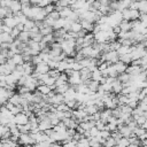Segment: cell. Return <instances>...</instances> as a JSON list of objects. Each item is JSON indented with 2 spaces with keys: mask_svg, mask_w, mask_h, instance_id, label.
Returning <instances> with one entry per match:
<instances>
[{
  "mask_svg": "<svg viewBox=\"0 0 147 147\" xmlns=\"http://www.w3.org/2000/svg\"><path fill=\"white\" fill-rule=\"evenodd\" d=\"M36 140L30 136V133H21L18 138V145H36Z\"/></svg>",
  "mask_w": 147,
  "mask_h": 147,
  "instance_id": "obj_1",
  "label": "cell"
},
{
  "mask_svg": "<svg viewBox=\"0 0 147 147\" xmlns=\"http://www.w3.org/2000/svg\"><path fill=\"white\" fill-rule=\"evenodd\" d=\"M68 83H69L70 85H72V86H75V85H78V84L83 83V79H82V76H80V71L74 70V72L69 76Z\"/></svg>",
  "mask_w": 147,
  "mask_h": 147,
  "instance_id": "obj_2",
  "label": "cell"
},
{
  "mask_svg": "<svg viewBox=\"0 0 147 147\" xmlns=\"http://www.w3.org/2000/svg\"><path fill=\"white\" fill-rule=\"evenodd\" d=\"M26 87H29V90L32 92V91H36L38 85H39V80L34 77H32L31 75H29L26 77V80H25V84H24Z\"/></svg>",
  "mask_w": 147,
  "mask_h": 147,
  "instance_id": "obj_3",
  "label": "cell"
},
{
  "mask_svg": "<svg viewBox=\"0 0 147 147\" xmlns=\"http://www.w3.org/2000/svg\"><path fill=\"white\" fill-rule=\"evenodd\" d=\"M14 122H15L17 125L26 124V123H29V116H28L24 111H21V113H18L17 115H15V117H14Z\"/></svg>",
  "mask_w": 147,
  "mask_h": 147,
  "instance_id": "obj_4",
  "label": "cell"
},
{
  "mask_svg": "<svg viewBox=\"0 0 147 147\" xmlns=\"http://www.w3.org/2000/svg\"><path fill=\"white\" fill-rule=\"evenodd\" d=\"M118 130H119V132L122 133V136H123V137H126V138H129L130 136L133 134V130H132L127 124L119 125V126H118Z\"/></svg>",
  "mask_w": 147,
  "mask_h": 147,
  "instance_id": "obj_5",
  "label": "cell"
},
{
  "mask_svg": "<svg viewBox=\"0 0 147 147\" xmlns=\"http://www.w3.org/2000/svg\"><path fill=\"white\" fill-rule=\"evenodd\" d=\"M49 65H48V63L47 62H45V61H41L40 63H38V64H36V70L38 71V72H40V74H47L48 71H49Z\"/></svg>",
  "mask_w": 147,
  "mask_h": 147,
  "instance_id": "obj_6",
  "label": "cell"
},
{
  "mask_svg": "<svg viewBox=\"0 0 147 147\" xmlns=\"http://www.w3.org/2000/svg\"><path fill=\"white\" fill-rule=\"evenodd\" d=\"M95 36V41L98 42H107L108 41V34H107V31H99L96 33H94Z\"/></svg>",
  "mask_w": 147,
  "mask_h": 147,
  "instance_id": "obj_7",
  "label": "cell"
},
{
  "mask_svg": "<svg viewBox=\"0 0 147 147\" xmlns=\"http://www.w3.org/2000/svg\"><path fill=\"white\" fill-rule=\"evenodd\" d=\"M51 127H53V125H52V123H51V118H49L48 116L39 122V129H40V131H45V130L51 129Z\"/></svg>",
  "mask_w": 147,
  "mask_h": 147,
  "instance_id": "obj_8",
  "label": "cell"
},
{
  "mask_svg": "<svg viewBox=\"0 0 147 147\" xmlns=\"http://www.w3.org/2000/svg\"><path fill=\"white\" fill-rule=\"evenodd\" d=\"M2 23H5L6 25H8L10 28H15L18 24V22H17L15 16H7V17L2 18Z\"/></svg>",
  "mask_w": 147,
  "mask_h": 147,
  "instance_id": "obj_9",
  "label": "cell"
},
{
  "mask_svg": "<svg viewBox=\"0 0 147 147\" xmlns=\"http://www.w3.org/2000/svg\"><path fill=\"white\" fill-rule=\"evenodd\" d=\"M113 92L114 93H116V94H119L121 92H122V90H123V83L118 79V78H116L114 82H113Z\"/></svg>",
  "mask_w": 147,
  "mask_h": 147,
  "instance_id": "obj_10",
  "label": "cell"
},
{
  "mask_svg": "<svg viewBox=\"0 0 147 147\" xmlns=\"http://www.w3.org/2000/svg\"><path fill=\"white\" fill-rule=\"evenodd\" d=\"M76 94H77V91L75 88V86H70L69 90L64 93V99L65 100H72V99H76Z\"/></svg>",
  "mask_w": 147,
  "mask_h": 147,
  "instance_id": "obj_11",
  "label": "cell"
},
{
  "mask_svg": "<svg viewBox=\"0 0 147 147\" xmlns=\"http://www.w3.org/2000/svg\"><path fill=\"white\" fill-rule=\"evenodd\" d=\"M83 29H85L87 32H93V29H94V23L90 22V21H86V20H79Z\"/></svg>",
  "mask_w": 147,
  "mask_h": 147,
  "instance_id": "obj_12",
  "label": "cell"
},
{
  "mask_svg": "<svg viewBox=\"0 0 147 147\" xmlns=\"http://www.w3.org/2000/svg\"><path fill=\"white\" fill-rule=\"evenodd\" d=\"M14 38L9 32H1L0 33V42H13Z\"/></svg>",
  "mask_w": 147,
  "mask_h": 147,
  "instance_id": "obj_13",
  "label": "cell"
},
{
  "mask_svg": "<svg viewBox=\"0 0 147 147\" xmlns=\"http://www.w3.org/2000/svg\"><path fill=\"white\" fill-rule=\"evenodd\" d=\"M114 65H115V68H116V70H117L118 74L125 72L126 69H127V64L124 63V62H122V61H117L116 63H114Z\"/></svg>",
  "mask_w": 147,
  "mask_h": 147,
  "instance_id": "obj_14",
  "label": "cell"
},
{
  "mask_svg": "<svg viewBox=\"0 0 147 147\" xmlns=\"http://www.w3.org/2000/svg\"><path fill=\"white\" fill-rule=\"evenodd\" d=\"M65 23H67V18L60 17V18H57V20L55 21V23H54V25H53V29H54V30H59V29H62V28H64Z\"/></svg>",
  "mask_w": 147,
  "mask_h": 147,
  "instance_id": "obj_15",
  "label": "cell"
},
{
  "mask_svg": "<svg viewBox=\"0 0 147 147\" xmlns=\"http://www.w3.org/2000/svg\"><path fill=\"white\" fill-rule=\"evenodd\" d=\"M9 8L13 11H18L22 10V2L20 0H11V3L9 5Z\"/></svg>",
  "mask_w": 147,
  "mask_h": 147,
  "instance_id": "obj_16",
  "label": "cell"
},
{
  "mask_svg": "<svg viewBox=\"0 0 147 147\" xmlns=\"http://www.w3.org/2000/svg\"><path fill=\"white\" fill-rule=\"evenodd\" d=\"M88 87H90V90H91L92 94H94L95 92H98V90H99V87H100V82L91 79V82L88 83Z\"/></svg>",
  "mask_w": 147,
  "mask_h": 147,
  "instance_id": "obj_17",
  "label": "cell"
},
{
  "mask_svg": "<svg viewBox=\"0 0 147 147\" xmlns=\"http://www.w3.org/2000/svg\"><path fill=\"white\" fill-rule=\"evenodd\" d=\"M11 60L14 61V63H15L16 65L24 63V59H23V54H22V53H16V54H14V56L11 57Z\"/></svg>",
  "mask_w": 147,
  "mask_h": 147,
  "instance_id": "obj_18",
  "label": "cell"
},
{
  "mask_svg": "<svg viewBox=\"0 0 147 147\" xmlns=\"http://www.w3.org/2000/svg\"><path fill=\"white\" fill-rule=\"evenodd\" d=\"M18 39L21 40V41H23V42H26L28 44V41L31 39L30 38V32L29 31H21L20 32V36H18Z\"/></svg>",
  "mask_w": 147,
  "mask_h": 147,
  "instance_id": "obj_19",
  "label": "cell"
},
{
  "mask_svg": "<svg viewBox=\"0 0 147 147\" xmlns=\"http://www.w3.org/2000/svg\"><path fill=\"white\" fill-rule=\"evenodd\" d=\"M119 25H121V29H122L123 31H130V30H132V24H131V21L123 20V21L119 23Z\"/></svg>",
  "mask_w": 147,
  "mask_h": 147,
  "instance_id": "obj_20",
  "label": "cell"
},
{
  "mask_svg": "<svg viewBox=\"0 0 147 147\" xmlns=\"http://www.w3.org/2000/svg\"><path fill=\"white\" fill-rule=\"evenodd\" d=\"M119 61H122V62H124L126 64H131V62H132V55H131V53H126V54L119 55Z\"/></svg>",
  "mask_w": 147,
  "mask_h": 147,
  "instance_id": "obj_21",
  "label": "cell"
},
{
  "mask_svg": "<svg viewBox=\"0 0 147 147\" xmlns=\"http://www.w3.org/2000/svg\"><path fill=\"white\" fill-rule=\"evenodd\" d=\"M71 85L67 82V83H64V84H62V85H60V86H56V88H55V91L57 92V93H62V94H64L68 90H69V87H70Z\"/></svg>",
  "mask_w": 147,
  "mask_h": 147,
  "instance_id": "obj_22",
  "label": "cell"
},
{
  "mask_svg": "<svg viewBox=\"0 0 147 147\" xmlns=\"http://www.w3.org/2000/svg\"><path fill=\"white\" fill-rule=\"evenodd\" d=\"M37 91H39V92L42 93V94H48V93L52 91V88H51V86H48V85H46V84H41V85H38Z\"/></svg>",
  "mask_w": 147,
  "mask_h": 147,
  "instance_id": "obj_23",
  "label": "cell"
},
{
  "mask_svg": "<svg viewBox=\"0 0 147 147\" xmlns=\"http://www.w3.org/2000/svg\"><path fill=\"white\" fill-rule=\"evenodd\" d=\"M72 8L70 7V6H68V7H64L61 11H60V15H61V17H63V18H67V17H69L70 16V14L72 13Z\"/></svg>",
  "mask_w": 147,
  "mask_h": 147,
  "instance_id": "obj_24",
  "label": "cell"
},
{
  "mask_svg": "<svg viewBox=\"0 0 147 147\" xmlns=\"http://www.w3.org/2000/svg\"><path fill=\"white\" fill-rule=\"evenodd\" d=\"M138 9L140 13L147 14V0H138Z\"/></svg>",
  "mask_w": 147,
  "mask_h": 147,
  "instance_id": "obj_25",
  "label": "cell"
},
{
  "mask_svg": "<svg viewBox=\"0 0 147 147\" xmlns=\"http://www.w3.org/2000/svg\"><path fill=\"white\" fill-rule=\"evenodd\" d=\"M85 110H86L87 114L93 115V114H95L96 111H99V108H98V106L94 103V105H87L86 108H85Z\"/></svg>",
  "mask_w": 147,
  "mask_h": 147,
  "instance_id": "obj_26",
  "label": "cell"
},
{
  "mask_svg": "<svg viewBox=\"0 0 147 147\" xmlns=\"http://www.w3.org/2000/svg\"><path fill=\"white\" fill-rule=\"evenodd\" d=\"M117 96H118V101H119V106H123V105H127L129 103V96L126 95V94H122V93H119V94H117Z\"/></svg>",
  "mask_w": 147,
  "mask_h": 147,
  "instance_id": "obj_27",
  "label": "cell"
},
{
  "mask_svg": "<svg viewBox=\"0 0 147 147\" xmlns=\"http://www.w3.org/2000/svg\"><path fill=\"white\" fill-rule=\"evenodd\" d=\"M36 25V21L34 20H32V18H29L25 23H24V30L25 31H30V30H32V28Z\"/></svg>",
  "mask_w": 147,
  "mask_h": 147,
  "instance_id": "obj_28",
  "label": "cell"
},
{
  "mask_svg": "<svg viewBox=\"0 0 147 147\" xmlns=\"http://www.w3.org/2000/svg\"><path fill=\"white\" fill-rule=\"evenodd\" d=\"M82 29H83V26H82L80 22H79V21H75V22H72V24H71L70 31H74V32H79Z\"/></svg>",
  "mask_w": 147,
  "mask_h": 147,
  "instance_id": "obj_29",
  "label": "cell"
},
{
  "mask_svg": "<svg viewBox=\"0 0 147 147\" xmlns=\"http://www.w3.org/2000/svg\"><path fill=\"white\" fill-rule=\"evenodd\" d=\"M21 100H22V96H21V94L18 93H15L13 96H10L9 98V101L11 102V103H14V105H21Z\"/></svg>",
  "mask_w": 147,
  "mask_h": 147,
  "instance_id": "obj_30",
  "label": "cell"
},
{
  "mask_svg": "<svg viewBox=\"0 0 147 147\" xmlns=\"http://www.w3.org/2000/svg\"><path fill=\"white\" fill-rule=\"evenodd\" d=\"M40 32L46 36V34H49V33H53V26L51 25H47V24H44L42 28H40Z\"/></svg>",
  "mask_w": 147,
  "mask_h": 147,
  "instance_id": "obj_31",
  "label": "cell"
},
{
  "mask_svg": "<svg viewBox=\"0 0 147 147\" xmlns=\"http://www.w3.org/2000/svg\"><path fill=\"white\" fill-rule=\"evenodd\" d=\"M102 77H103L102 71L99 70V69H96V70H94V71L92 72V79H93V80H98V82H100V79H101Z\"/></svg>",
  "mask_w": 147,
  "mask_h": 147,
  "instance_id": "obj_32",
  "label": "cell"
},
{
  "mask_svg": "<svg viewBox=\"0 0 147 147\" xmlns=\"http://www.w3.org/2000/svg\"><path fill=\"white\" fill-rule=\"evenodd\" d=\"M116 145L119 146V147H123V146H130V140H129V138H126V137H122L121 139L117 140V144H116Z\"/></svg>",
  "mask_w": 147,
  "mask_h": 147,
  "instance_id": "obj_33",
  "label": "cell"
},
{
  "mask_svg": "<svg viewBox=\"0 0 147 147\" xmlns=\"http://www.w3.org/2000/svg\"><path fill=\"white\" fill-rule=\"evenodd\" d=\"M130 11H131V21H134V20H139L141 13L139 9H132L130 8Z\"/></svg>",
  "mask_w": 147,
  "mask_h": 147,
  "instance_id": "obj_34",
  "label": "cell"
},
{
  "mask_svg": "<svg viewBox=\"0 0 147 147\" xmlns=\"http://www.w3.org/2000/svg\"><path fill=\"white\" fill-rule=\"evenodd\" d=\"M68 68H69V62H67L65 60H62V61L59 62V67H57V69H59L61 72L65 71Z\"/></svg>",
  "mask_w": 147,
  "mask_h": 147,
  "instance_id": "obj_35",
  "label": "cell"
},
{
  "mask_svg": "<svg viewBox=\"0 0 147 147\" xmlns=\"http://www.w3.org/2000/svg\"><path fill=\"white\" fill-rule=\"evenodd\" d=\"M117 53H118L119 55L126 54V53H131V46H124V45H122V46L117 49Z\"/></svg>",
  "mask_w": 147,
  "mask_h": 147,
  "instance_id": "obj_36",
  "label": "cell"
},
{
  "mask_svg": "<svg viewBox=\"0 0 147 147\" xmlns=\"http://www.w3.org/2000/svg\"><path fill=\"white\" fill-rule=\"evenodd\" d=\"M117 144V141H116V139L113 137V136H110L109 138H107L106 139V141H105V146H107V147H110V146H115Z\"/></svg>",
  "mask_w": 147,
  "mask_h": 147,
  "instance_id": "obj_37",
  "label": "cell"
},
{
  "mask_svg": "<svg viewBox=\"0 0 147 147\" xmlns=\"http://www.w3.org/2000/svg\"><path fill=\"white\" fill-rule=\"evenodd\" d=\"M48 75L51 76V77H53V78H55V79H57L59 77H60V75H61V71L56 68V69H49V71H48Z\"/></svg>",
  "mask_w": 147,
  "mask_h": 147,
  "instance_id": "obj_38",
  "label": "cell"
},
{
  "mask_svg": "<svg viewBox=\"0 0 147 147\" xmlns=\"http://www.w3.org/2000/svg\"><path fill=\"white\" fill-rule=\"evenodd\" d=\"M122 15H123V20L131 21V11H130V8L123 9V10H122Z\"/></svg>",
  "mask_w": 147,
  "mask_h": 147,
  "instance_id": "obj_39",
  "label": "cell"
},
{
  "mask_svg": "<svg viewBox=\"0 0 147 147\" xmlns=\"http://www.w3.org/2000/svg\"><path fill=\"white\" fill-rule=\"evenodd\" d=\"M133 132H134V134H136L137 137H140L141 134L146 133V129H145V127H142V126H140V125H138V126L133 130Z\"/></svg>",
  "mask_w": 147,
  "mask_h": 147,
  "instance_id": "obj_40",
  "label": "cell"
},
{
  "mask_svg": "<svg viewBox=\"0 0 147 147\" xmlns=\"http://www.w3.org/2000/svg\"><path fill=\"white\" fill-rule=\"evenodd\" d=\"M100 87L105 91V92H111L113 91V85L110 83H103V84H100Z\"/></svg>",
  "mask_w": 147,
  "mask_h": 147,
  "instance_id": "obj_41",
  "label": "cell"
},
{
  "mask_svg": "<svg viewBox=\"0 0 147 147\" xmlns=\"http://www.w3.org/2000/svg\"><path fill=\"white\" fill-rule=\"evenodd\" d=\"M136 121H137V123H138V125H142L145 122H146V119H147V117L145 116V115H140V116H134L133 117Z\"/></svg>",
  "mask_w": 147,
  "mask_h": 147,
  "instance_id": "obj_42",
  "label": "cell"
},
{
  "mask_svg": "<svg viewBox=\"0 0 147 147\" xmlns=\"http://www.w3.org/2000/svg\"><path fill=\"white\" fill-rule=\"evenodd\" d=\"M56 109H57V110H61V111H67V110H69V109H71V108H69L65 102H61V103H59V105L56 106Z\"/></svg>",
  "mask_w": 147,
  "mask_h": 147,
  "instance_id": "obj_43",
  "label": "cell"
},
{
  "mask_svg": "<svg viewBox=\"0 0 147 147\" xmlns=\"http://www.w3.org/2000/svg\"><path fill=\"white\" fill-rule=\"evenodd\" d=\"M106 129L113 132V131L118 130V125H117V124H115V123H107V124H106Z\"/></svg>",
  "mask_w": 147,
  "mask_h": 147,
  "instance_id": "obj_44",
  "label": "cell"
},
{
  "mask_svg": "<svg viewBox=\"0 0 147 147\" xmlns=\"http://www.w3.org/2000/svg\"><path fill=\"white\" fill-rule=\"evenodd\" d=\"M44 9L46 10L47 14H49V13H52L53 10H55V3H48Z\"/></svg>",
  "mask_w": 147,
  "mask_h": 147,
  "instance_id": "obj_45",
  "label": "cell"
},
{
  "mask_svg": "<svg viewBox=\"0 0 147 147\" xmlns=\"http://www.w3.org/2000/svg\"><path fill=\"white\" fill-rule=\"evenodd\" d=\"M42 61V59H41V56L38 54V55H33L32 56V60H31V62L33 63V64H38V63H40Z\"/></svg>",
  "mask_w": 147,
  "mask_h": 147,
  "instance_id": "obj_46",
  "label": "cell"
},
{
  "mask_svg": "<svg viewBox=\"0 0 147 147\" xmlns=\"http://www.w3.org/2000/svg\"><path fill=\"white\" fill-rule=\"evenodd\" d=\"M8 14V7H1L0 8V17L1 18H5Z\"/></svg>",
  "mask_w": 147,
  "mask_h": 147,
  "instance_id": "obj_47",
  "label": "cell"
},
{
  "mask_svg": "<svg viewBox=\"0 0 147 147\" xmlns=\"http://www.w3.org/2000/svg\"><path fill=\"white\" fill-rule=\"evenodd\" d=\"M20 30L15 26V28H13V30H11V32H10V34H11V37L14 38V39H16V38H18V36H20Z\"/></svg>",
  "mask_w": 147,
  "mask_h": 147,
  "instance_id": "obj_48",
  "label": "cell"
},
{
  "mask_svg": "<svg viewBox=\"0 0 147 147\" xmlns=\"http://www.w3.org/2000/svg\"><path fill=\"white\" fill-rule=\"evenodd\" d=\"M28 92H31V91H30L29 87H26L25 85L18 86V93H20V94H24V93H28Z\"/></svg>",
  "mask_w": 147,
  "mask_h": 147,
  "instance_id": "obj_49",
  "label": "cell"
},
{
  "mask_svg": "<svg viewBox=\"0 0 147 147\" xmlns=\"http://www.w3.org/2000/svg\"><path fill=\"white\" fill-rule=\"evenodd\" d=\"M90 132H91V136H92V137H96V136L100 133V130H99L96 126H93L92 129H90Z\"/></svg>",
  "mask_w": 147,
  "mask_h": 147,
  "instance_id": "obj_50",
  "label": "cell"
},
{
  "mask_svg": "<svg viewBox=\"0 0 147 147\" xmlns=\"http://www.w3.org/2000/svg\"><path fill=\"white\" fill-rule=\"evenodd\" d=\"M93 118H94L95 121H100V119H101V113H100V110L96 111L95 114H93Z\"/></svg>",
  "mask_w": 147,
  "mask_h": 147,
  "instance_id": "obj_51",
  "label": "cell"
},
{
  "mask_svg": "<svg viewBox=\"0 0 147 147\" xmlns=\"http://www.w3.org/2000/svg\"><path fill=\"white\" fill-rule=\"evenodd\" d=\"M113 30H114V32H115V33H117V34H118V33L122 31V29H121V25H119V24L115 25V26L113 28Z\"/></svg>",
  "mask_w": 147,
  "mask_h": 147,
  "instance_id": "obj_52",
  "label": "cell"
},
{
  "mask_svg": "<svg viewBox=\"0 0 147 147\" xmlns=\"http://www.w3.org/2000/svg\"><path fill=\"white\" fill-rule=\"evenodd\" d=\"M16 28H17L20 31H24V24H23V23H18V24L16 25Z\"/></svg>",
  "mask_w": 147,
  "mask_h": 147,
  "instance_id": "obj_53",
  "label": "cell"
},
{
  "mask_svg": "<svg viewBox=\"0 0 147 147\" xmlns=\"http://www.w3.org/2000/svg\"><path fill=\"white\" fill-rule=\"evenodd\" d=\"M141 88H147V79L141 83Z\"/></svg>",
  "mask_w": 147,
  "mask_h": 147,
  "instance_id": "obj_54",
  "label": "cell"
},
{
  "mask_svg": "<svg viewBox=\"0 0 147 147\" xmlns=\"http://www.w3.org/2000/svg\"><path fill=\"white\" fill-rule=\"evenodd\" d=\"M142 145H145V146H147V138H146L145 140H142Z\"/></svg>",
  "mask_w": 147,
  "mask_h": 147,
  "instance_id": "obj_55",
  "label": "cell"
},
{
  "mask_svg": "<svg viewBox=\"0 0 147 147\" xmlns=\"http://www.w3.org/2000/svg\"><path fill=\"white\" fill-rule=\"evenodd\" d=\"M26 1H30V0H21V2H26Z\"/></svg>",
  "mask_w": 147,
  "mask_h": 147,
  "instance_id": "obj_56",
  "label": "cell"
},
{
  "mask_svg": "<svg viewBox=\"0 0 147 147\" xmlns=\"http://www.w3.org/2000/svg\"><path fill=\"white\" fill-rule=\"evenodd\" d=\"M146 133H147V129H146Z\"/></svg>",
  "mask_w": 147,
  "mask_h": 147,
  "instance_id": "obj_57",
  "label": "cell"
},
{
  "mask_svg": "<svg viewBox=\"0 0 147 147\" xmlns=\"http://www.w3.org/2000/svg\"><path fill=\"white\" fill-rule=\"evenodd\" d=\"M146 51H147V46H146Z\"/></svg>",
  "mask_w": 147,
  "mask_h": 147,
  "instance_id": "obj_58",
  "label": "cell"
}]
</instances>
